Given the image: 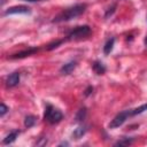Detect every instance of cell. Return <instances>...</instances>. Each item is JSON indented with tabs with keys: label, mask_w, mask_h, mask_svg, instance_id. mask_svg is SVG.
<instances>
[{
	"label": "cell",
	"mask_w": 147,
	"mask_h": 147,
	"mask_svg": "<svg viewBox=\"0 0 147 147\" xmlns=\"http://www.w3.org/2000/svg\"><path fill=\"white\" fill-rule=\"evenodd\" d=\"M147 110V103L145 105H141L137 108H133V109H126V110H123L121 113H118L113 119L111 122L109 123V127L110 129H116V127H119L122 126L130 117L132 116H136V115H139V114H142L144 111Z\"/></svg>",
	"instance_id": "6da1fadb"
},
{
	"label": "cell",
	"mask_w": 147,
	"mask_h": 147,
	"mask_svg": "<svg viewBox=\"0 0 147 147\" xmlns=\"http://www.w3.org/2000/svg\"><path fill=\"white\" fill-rule=\"evenodd\" d=\"M86 3H77L74 5L64 10H62L61 13H59L54 18L53 22L54 23H61V22H68L71 21L78 16H80L85 10H86Z\"/></svg>",
	"instance_id": "7a4b0ae2"
},
{
	"label": "cell",
	"mask_w": 147,
	"mask_h": 147,
	"mask_svg": "<svg viewBox=\"0 0 147 147\" xmlns=\"http://www.w3.org/2000/svg\"><path fill=\"white\" fill-rule=\"evenodd\" d=\"M92 33V30L88 25H80V26H76L75 29H72L68 34L65 40H80V39H85L87 37H90Z\"/></svg>",
	"instance_id": "3957f363"
},
{
	"label": "cell",
	"mask_w": 147,
	"mask_h": 147,
	"mask_svg": "<svg viewBox=\"0 0 147 147\" xmlns=\"http://www.w3.org/2000/svg\"><path fill=\"white\" fill-rule=\"evenodd\" d=\"M63 118V114L61 110H59L57 108L53 107L52 105H46L45 108V114H44V119L49 123V124H56L59 122H61Z\"/></svg>",
	"instance_id": "277c9868"
},
{
	"label": "cell",
	"mask_w": 147,
	"mask_h": 147,
	"mask_svg": "<svg viewBox=\"0 0 147 147\" xmlns=\"http://www.w3.org/2000/svg\"><path fill=\"white\" fill-rule=\"evenodd\" d=\"M30 13V8L28 6H23V5H20V6H13V7H9L8 9L5 10V15H15V14H29Z\"/></svg>",
	"instance_id": "5b68a950"
},
{
	"label": "cell",
	"mask_w": 147,
	"mask_h": 147,
	"mask_svg": "<svg viewBox=\"0 0 147 147\" xmlns=\"http://www.w3.org/2000/svg\"><path fill=\"white\" fill-rule=\"evenodd\" d=\"M39 51V48L37 47H30L28 49H24V51H21L16 54H13L9 56V59H23V57H26V56H30V55H33L34 53H37Z\"/></svg>",
	"instance_id": "8992f818"
},
{
	"label": "cell",
	"mask_w": 147,
	"mask_h": 147,
	"mask_svg": "<svg viewBox=\"0 0 147 147\" xmlns=\"http://www.w3.org/2000/svg\"><path fill=\"white\" fill-rule=\"evenodd\" d=\"M20 74L18 72H13L6 78V86L7 87H15L20 83Z\"/></svg>",
	"instance_id": "52a82bcc"
},
{
	"label": "cell",
	"mask_w": 147,
	"mask_h": 147,
	"mask_svg": "<svg viewBox=\"0 0 147 147\" xmlns=\"http://www.w3.org/2000/svg\"><path fill=\"white\" fill-rule=\"evenodd\" d=\"M76 67H77V62H76V61H69V62L64 63V64L61 67L60 72H61L62 75H70V74L75 70Z\"/></svg>",
	"instance_id": "ba28073f"
},
{
	"label": "cell",
	"mask_w": 147,
	"mask_h": 147,
	"mask_svg": "<svg viewBox=\"0 0 147 147\" xmlns=\"http://www.w3.org/2000/svg\"><path fill=\"white\" fill-rule=\"evenodd\" d=\"M18 134H20V131L18 130H14V131L9 132V134H7L6 138L2 140V144L3 145H10V144H13L16 140V138L18 137Z\"/></svg>",
	"instance_id": "9c48e42d"
},
{
	"label": "cell",
	"mask_w": 147,
	"mask_h": 147,
	"mask_svg": "<svg viewBox=\"0 0 147 147\" xmlns=\"http://www.w3.org/2000/svg\"><path fill=\"white\" fill-rule=\"evenodd\" d=\"M92 68H93V70H94V72H95L96 75H103V74L106 72V67H105L103 63L100 62V61L93 62Z\"/></svg>",
	"instance_id": "30bf717a"
},
{
	"label": "cell",
	"mask_w": 147,
	"mask_h": 147,
	"mask_svg": "<svg viewBox=\"0 0 147 147\" xmlns=\"http://www.w3.org/2000/svg\"><path fill=\"white\" fill-rule=\"evenodd\" d=\"M114 44H115V38H109V39L106 41V44H105V46H103V53H105L106 55L110 54V52H111L113 48H114Z\"/></svg>",
	"instance_id": "8fae6325"
},
{
	"label": "cell",
	"mask_w": 147,
	"mask_h": 147,
	"mask_svg": "<svg viewBox=\"0 0 147 147\" xmlns=\"http://www.w3.org/2000/svg\"><path fill=\"white\" fill-rule=\"evenodd\" d=\"M36 122H37V117L36 116H33V115H28L25 118H24V125H25V127H32L34 124H36Z\"/></svg>",
	"instance_id": "7c38bea8"
},
{
	"label": "cell",
	"mask_w": 147,
	"mask_h": 147,
	"mask_svg": "<svg viewBox=\"0 0 147 147\" xmlns=\"http://www.w3.org/2000/svg\"><path fill=\"white\" fill-rule=\"evenodd\" d=\"M85 133H86V127H85V126H78V127L74 131V137H75L76 139H79V138H82Z\"/></svg>",
	"instance_id": "4fadbf2b"
},
{
	"label": "cell",
	"mask_w": 147,
	"mask_h": 147,
	"mask_svg": "<svg viewBox=\"0 0 147 147\" xmlns=\"http://www.w3.org/2000/svg\"><path fill=\"white\" fill-rule=\"evenodd\" d=\"M133 140H134V138H122L115 145L116 146H127V145H131L133 142Z\"/></svg>",
	"instance_id": "5bb4252c"
},
{
	"label": "cell",
	"mask_w": 147,
	"mask_h": 147,
	"mask_svg": "<svg viewBox=\"0 0 147 147\" xmlns=\"http://www.w3.org/2000/svg\"><path fill=\"white\" fill-rule=\"evenodd\" d=\"M85 117H86V109L85 108L79 109L78 113H77V115H76V121L77 122H83L85 119Z\"/></svg>",
	"instance_id": "9a60e30c"
},
{
	"label": "cell",
	"mask_w": 147,
	"mask_h": 147,
	"mask_svg": "<svg viewBox=\"0 0 147 147\" xmlns=\"http://www.w3.org/2000/svg\"><path fill=\"white\" fill-rule=\"evenodd\" d=\"M63 41H64V39H62V40H56V41H54V42H51V44H48V45L46 46V49H47V51H52V49L59 47Z\"/></svg>",
	"instance_id": "2e32d148"
},
{
	"label": "cell",
	"mask_w": 147,
	"mask_h": 147,
	"mask_svg": "<svg viewBox=\"0 0 147 147\" xmlns=\"http://www.w3.org/2000/svg\"><path fill=\"white\" fill-rule=\"evenodd\" d=\"M7 111H8V107L2 102V103H1V106H0V115H1V116H3Z\"/></svg>",
	"instance_id": "e0dca14e"
},
{
	"label": "cell",
	"mask_w": 147,
	"mask_h": 147,
	"mask_svg": "<svg viewBox=\"0 0 147 147\" xmlns=\"http://www.w3.org/2000/svg\"><path fill=\"white\" fill-rule=\"evenodd\" d=\"M93 91V87L92 86H88V88L85 91V95H88V94H91V92Z\"/></svg>",
	"instance_id": "ac0fdd59"
},
{
	"label": "cell",
	"mask_w": 147,
	"mask_h": 147,
	"mask_svg": "<svg viewBox=\"0 0 147 147\" xmlns=\"http://www.w3.org/2000/svg\"><path fill=\"white\" fill-rule=\"evenodd\" d=\"M25 1H30V2H34V1H41V0H25Z\"/></svg>",
	"instance_id": "d6986e66"
},
{
	"label": "cell",
	"mask_w": 147,
	"mask_h": 147,
	"mask_svg": "<svg viewBox=\"0 0 147 147\" xmlns=\"http://www.w3.org/2000/svg\"><path fill=\"white\" fill-rule=\"evenodd\" d=\"M145 45H146V47H147V36H146V38H145Z\"/></svg>",
	"instance_id": "ffe728a7"
}]
</instances>
